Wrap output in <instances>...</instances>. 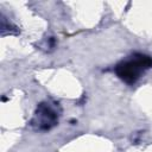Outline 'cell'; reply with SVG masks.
I'll use <instances>...</instances> for the list:
<instances>
[{
  "instance_id": "6da1fadb",
  "label": "cell",
  "mask_w": 152,
  "mask_h": 152,
  "mask_svg": "<svg viewBox=\"0 0 152 152\" xmlns=\"http://www.w3.org/2000/svg\"><path fill=\"white\" fill-rule=\"evenodd\" d=\"M151 66H152L151 57L142 53H134L133 56H131V58L120 62L115 66V74L124 82L128 84H133L138 81L141 74H144Z\"/></svg>"
},
{
  "instance_id": "7a4b0ae2",
  "label": "cell",
  "mask_w": 152,
  "mask_h": 152,
  "mask_svg": "<svg viewBox=\"0 0 152 152\" xmlns=\"http://www.w3.org/2000/svg\"><path fill=\"white\" fill-rule=\"evenodd\" d=\"M58 122V114L56 109L48 102L38 104L31 125L37 131H48Z\"/></svg>"
}]
</instances>
